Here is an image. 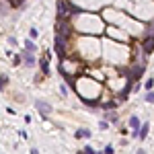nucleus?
Here are the masks:
<instances>
[{
	"label": "nucleus",
	"instance_id": "nucleus-1",
	"mask_svg": "<svg viewBox=\"0 0 154 154\" xmlns=\"http://www.w3.org/2000/svg\"><path fill=\"white\" fill-rule=\"evenodd\" d=\"M142 50H144V54H146V56H150V54L154 52V35H148V37L144 39Z\"/></svg>",
	"mask_w": 154,
	"mask_h": 154
},
{
	"label": "nucleus",
	"instance_id": "nucleus-2",
	"mask_svg": "<svg viewBox=\"0 0 154 154\" xmlns=\"http://www.w3.org/2000/svg\"><path fill=\"white\" fill-rule=\"evenodd\" d=\"M21 60H23L25 62V66H27V68H33V64H35V58H33V52H23V54H21Z\"/></svg>",
	"mask_w": 154,
	"mask_h": 154
},
{
	"label": "nucleus",
	"instance_id": "nucleus-3",
	"mask_svg": "<svg viewBox=\"0 0 154 154\" xmlns=\"http://www.w3.org/2000/svg\"><path fill=\"white\" fill-rule=\"evenodd\" d=\"M140 125H142V123H140V117H136V115H134V117L129 119V127H131V136H138V129H140Z\"/></svg>",
	"mask_w": 154,
	"mask_h": 154
},
{
	"label": "nucleus",
	"instance_id": "nucleus-4",
	"mask_svg": "<svg viewBox=\"0 0 154 154\" xmlns=\"http://www.w3.org/2000/svg\"><path fill=\"white\" fill-rule=\"evenodd\" d=\"M78 140H89L91 138V129L89 127H80V129H76V134H74Z\"/></svg>",
	"mask_w": 154,
	"mask_h": 154
},
{
	"label": "nucleus",
	"instance_id": "nucleus-5",
	"mask_svg": "<svg viewBox=\"0 0 154 154\" xmlns=\"http://www.w3.org/2000/svg\"><path fill=\"white\" fill-rule=\"evenodd\" d=\"M70 12H76V8H72L68 2H60V14H70Z\"/></svg>",
	"mask_w": 154,
	"mask_h": 154
},
{
	"label": "nucleus",
	"instance_id": "nucleus-6",
	"mask_svg": "<svg viewBox=\"0 0 154 154\" xmlns=\"http://www.w3.org/2000/svg\"><path fill=\"white\" fill-rule=\"evenodd\" d=\"M148 129H150L148 123H142V125H140V129H138V138H140V140H146V138H148Z\"/></svg>",
	"mask_w": 154,
	"mask_h": 154
},
{
	"label": "nucleus",
	"instance_id": "nucleus-7",
	"mask_svg": "<svg viewBox=\"0 0 154 154\" xmlns=\"http://www.w3.org/2000/svg\"><path fill=\"white\" fill-rule=\"evenodd\" d=\"M39 66H41V72H43V74H50V64H47V58H43V60L39 62Z\"/></svg>",
	"mask_w": 154,
	"mask_h": 154
},
{
	"label": "nucleus",
	"instance_id": "nucleus-8",
	"mask_svg": "<svg viewBox=\"0 0 154 154\" xmlns=\"http://www.w3.org/2000/svg\"><path fill=\"white\" fill-rule=\"evenodd\" d=\"M25 50H27V52H33V54H35V50H37V47H35V43H33L31 39H27V41H25Z\"/></svg>",
	"mask_w": 154,
	"mask_h": 154
},
{
	"label": "nucleus",
	"instance_id": "nucleus-9",
	"mask_svg": "<svg viewBox=\"0 0 154 154\" xmlns=\"http://www.w3.org/2000/svg\"><path fill=\"white\" fill-rule=\"evenodd\" d=\"M144 89H146V91H152V89H154V78H148V80H146Z\"/></svg>",
	"mask_w": 154,
	"mask_h": 154
},
{
	"label": "nucleus",
	"instance_id": "nucleus-10",
	"mask_svg": "<svg viewBox=\"0 0 154 154\" xmlns=\"http://www.w3.org/2000/svg\"><path fill=\"white\" fill-rule=\"evenodd\" d=\"M146 103H154V93L152 91H146Z\"/></svg>",
	"mask_w": 154,
	"mask_h": 154
},
{
	"label": "nucleus",
	"instance_id": "nucleus-11",
	"mask_svg": "<svg viewBox=\"0 0 154 154\" xmlns=\"http://www.w3.org/2000/svg\"><path fill=\"white\" fill-rule=\"evenodd\" d=\"M29 35H31V37H33V39H35V37H37V35H39V31H37V29H35V27H31V31H29Z\"/></svg>",
	"mask_w": 154,
	"mask_h": 154
},
{
	"label": "nucleus",
	"instance_id": "nucleus-12",
	"mask_svg": "<svg viewBox=\"0 0 154 154\" xmlns=\"http://www.w3.org/2000/svg\"><path fill=\"white\" fill-rule=\"evenodd\" d=\"M6 82H8V76L2 74V76H0V84H6Z\"/></svg>",
	"mask_w": 154,
	"mask_h": 154
},
{
	"label": "nucleus",
	"instance_id": "nucleus-13",
	"mask_svg": "<svg viewBox=\"0 0 154 154\" xmlns=\"http://www.w3.org/2000/svg\"><path fill=\"white\" fill-rule=\"evenodd\" d=\"M19 136H21V138H23V140H27V138H29V136H27V131H25V129H21V131H19Z\"/></svg>",
	"mask_w": 154,
	"mask_h": 154
},
{
	"label": "nucleus",
	"instance_id": "nucleus-14",
	"mask_svg": "<svg viewBox=\"0 0 154 154\" xmlns=\"http://www.w3.org/2000/svg\"><path fill=\"white\" fill-rule=\"evenodd\" d=\"M99 127H101V129H107L109 123H107V121H99Z\"/></svg>",
	"mask_w": 154,
	"mask_h": 154
},
{
	"label": "nucleus",
	"instance_id": "nucleus-15",
	"mask_svg": "<svg viewBox=\"0 0 154 154\" xmlns=\"http://www.w3.org/2000/svg\"><path fill=\"white\" fill-rule=\"evenodd\" d=\"M105 152H107V154H111V152H113V146H111V144H107V146H105Z\"/></svg>",
	"mask_w": 154,
	"mask_h": 154
},
{
	"label": "nucleus",
	"instance_id": "nucleus-16",
	"mask_svg": "<svg viewBox=\"0 0 154 154\" xmlns=\"http://www.w3.org/2000/svg\"><path fill=\"white\" fill-rule=\"evenodd\" d=\"M107 117H109V121H111V123H115V121H117V115H107Z\"/></svg>",
	"mask_w": 154,
	"mask_h": 154
}]
</instances>
